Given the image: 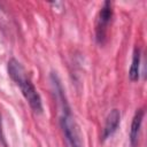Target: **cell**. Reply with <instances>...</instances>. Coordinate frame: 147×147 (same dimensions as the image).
I'll use <instances>...</instances> for the list:
<instances>
[{
  "label": "cell",
  "mask_w": 147,
  "mask_h": 147,
  "mask_svg": "<svg viewBox=\"0 0 147 147\" xmlns=\"http://www.w3.org/2000/svg\"><path fill=\"white\" fill-rule=\"evenodd\" d=\"M60 105H61L60 126H61L67 147H84L80 127L77 124L75 117L72 116L67 101L61 102Z\"/></svg>",
  "instance_id": "7a4b0ae2"
},
{
  "label": "cell",
  "mask_w": 147,
  "mask_h": 147,
  "mask_svg": "<svg viewBox=\"0 0 147 147\" xmlns=\"http://www.w3.org/2000/svg\"><path fill=\"white\" fill-rule=\"evenodd\" d=\"M7 69H8V74L10 76V78L16 83L17 86H20L21 92H22L23 96L25 98V100L28 101L31 109L37 114H41L42 113L41 96L38 93L37 88L34 87L31 79L29 78L26 70L22 65V63L13 57L8 61Z\"/></svg>",
  "instance_id": "6da1fadb"
},
{
  "label": "cell",
  "mask_w": 147,
  "mask_h": 147,
  "mask_svg": "<svg viewBox=\"0 0 147 147\" xmlns=\"http://www.w3.org/2000/svg\"><path fill=\"white\" fill-rule=\"evenodd\" d=\"M145 116V110L142 108H139L136 110L134 116L132 118L131 123V130H130V144L132 147H136L139 141L140 137V131H141V125Z\"/></svg>",
  "instance_id": "5b68a950"
},
{
  "label": "cell",
  "mask_w": 147,
  "mask_h": 147,
  "mask_svg": "<svg viewBox=\"0 0 147 147\" xmlns=\"http://www.w3.org/2000/svg\"><path fill=\"white\" fill-rule=\"evenodd\" d=\"M121 123V113L118 109H111L109 111V114L106 117L105 121V126H103V131H102V140L108 139L109 137H111L116 130L118 129V125Z\"/></svg>",
  "instance_id": "277c9868"
},
{
  "label": "cell",
  "mask_w": 147,
  "mask_h": 147,
  "mask_svg": "<svg viewBox=\"0 0 147 147\" xmlns=\"http://www.w3.org/2000/svg\"><path fill=\"white\" fill-rule=\"evenodd\" d=\"M113 14H114V11H113L111 2L105 1L98 13L96 21H95V39H96L98 44H100V45H102L106 40L108 26L111 22Z\"/></svg>",
  "instance_id": "3957f363"
},
{
  "label": "cell",
  "mask_w": 147,
  "mask_h": 147,
  "mask_svg": "<svg viewBox=\"0 0 147 147\" xmlns=\"http://www.w3.org/2000/svg\"><path fill=\"white\" fill-rule=\"evenodd\" d=\"M140 63H141V52L139 47H134L132 54V62L129 70V78L131 82H137L140 76Z\"/></svg>",
  "instance_id": "8992f818"
}]
</instances>
